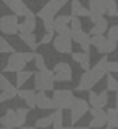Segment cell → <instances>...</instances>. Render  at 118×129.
Segmentation results:
<instances>
[{
	"label": "cell",
	"instance_id": "14",
	"mask_svg": "<svg viewBox=\"0 0 118 129\" xmlns=\"http://www.w3.org/2000/svg\"><path fill=\"white\" fill-rule=\"evenodd\" d=\"M36 95H38V91L35 88H21V90H18V96L25 101V105L30 110L36 108Z\"/></svg>",
	"mask_w": 118,
	"mask_h": 129
},
{
	"label": "cell",
	"instance_id": "26",
	"mask_svg": "<svg viewBox=\"0 0 118 129\" xmlns=\"http://www.w3.org/2000/svg\"><path fill=\"white\" fill-rule=\"evenodd\" d=\"M107 114H108V127L118 129V108H110Z\"/></svg>",
	"mask_w": 118,
	"mask_h": 129
},
{
	"label": "cell",
	"instance_id": "46",
	"mask_svg": "<svg viewBox=\"0 0 118 129\" xmlns=\"http://www.w3.org/2000/svg\"><path fill=\"white\" fill-rule=\"evenodd\" d=\"M2 129H8V127H2Z\"/></svg>",
	"mask_w": 118,
	"mask_h": 129
},
{
	"label": "cell",
	"instance_id": "5",
	"mask_svg": "<svg viewBox=\"0 0 118 129\" xmlns=\"http://www.w3.org/2000/svg\"><path fill=\"white\" fill-rule=\"evenodd\" d=\"M90 43H92V47H95L97 52L102 56L113 54L118 47V43L108 39L107 36H90Z\"/></svg>",
	"mask_w": 118,
	"mask_h": 129
},
{
	"label": "cell",
	"instance_id": "32",
	"mask_svg": "<svg viewBox=\"0 0 118 129\" xmlns=\"http://www.w3.org/2000/svg\"><path fill=\"white\" fill-rule=\"evenodd\" d=\"M61 127H64V111L56 110L54 111V126H53V129H61Z\"/></svg>",
	"mask_w": 118,
	"mask_h": 129
},
{
	"label": "cell",
	"instance_id": "20",
	"mask_svg": "<svg viewBox=\"0 0 118 129\" xmlns=\"http://www.w3.org/2000/svg\"><path fill=\"white\" fill-rule=\"evenodd\" d=\"M108 20L107 18H102L97 25H92V28H90L89 35L90 36H105V33H108Z\"/></svg>",
	"mask_w": 118,
	"mask_h": 129
},
{
	"label": "cell",
	"instance_id": "27",
	"mask_svg": "<svg viewBox=\"0 0 118 129\" xmlns=\"http://www.w3.org/2000/svg\"><path fill=\"white\" fill-rule=\"evenodd\" d=\"M87 39H90V35L85 33L84 29H80V31H72V43H77L80 46V44L85 43Z\"/></svg>",
	"mask_w": 118,
	"mask_h": 129
},
{
	"label": "cell",
	"instance_id": "11",
	"mask_svg": "<svg viewBox=\"0 0 118 129\" xmlns=\"http://www.w3.org/2000/svg\"><path fill=\"white\" fill-rule=\"evenodd\" d=\"M90 119L89 123V127L90 129H102L105 126H108V114H107L105 110H90Z\"/></svg>",
	"mask_w": 118,
	"mask_h": 129
},
{
	"label": "cell",
	"instance_id": "33",
	"mask_svg": "<svg viewBox=\"0 0 118 129\" xmlns=\"http://www.w3.org/2000/svg\"><path fill=\"white\" fill-rule=\"evenodd\" d=\"M107 90L118 93V79H115L112 74H108V75H107Z\"/></svg>",
	"mask_w": 118,
	"mask_h": 129
},
{
	"label": "cell",
	"instance_id": "19",
	"mask_svg": "<svg viewBox=\"0 0 118 129\" xmlns=\"http://www.w3.org/2000/svg\"><path fill=\"white\" fill-rule=\"evenodd\" d=\"M36 18H38V16H36L35 13H31L30 16H26L25 21L20 23V33H35L36 25H38Z\"/></svg>",
	"mask_w": 118,
	"mask_h": 129
},
{
	"label": "cell",
	"instance_id": "44",
	"mask_svg": "<svg viewBox=\"0 0 118 129\" xmlns=\"http://www.w3.org/2000/svg\"><path fill=\"white\" fill-rule=\"evenodd\" d=\"M61 129H74V127H67V126H64V127H61Z\"/></svg>",
	"mask_w": 118,
	"mask_h": 129
},
{
	"label": "cell",
	"instance_id": "4",
	"mask_svg": "<svg viewBox=\"0 0 118 129\" xmlns=\"http://www.w3.org/2000/svg\"><path fill=\"white\" fill-rule=\"evenodd\" d=\"M35 90L36 91H54V72L44 70V72H35Z\"/></svg>",
	"mask_w": 118,
	"mask_h": 129
},
{
	"label": "cell",
	"instance_id": "40",
	"mask_svg": "<svg viewBox=\"0 0 118 129\" xmlns=\"http://www.w3.org/2000/svg\"><path fill=\"white\" fill-rule=\"evenodd\" d=\"M74 129H90L89 126H74Z\"/></svg>",
	"mask_w": 118,
	"mask_h": 129
},
{
	"label": "cell",
	"instance_id": "21",
	"mask_svg": "<svg viewBox=\"0 0 118 129\" xmlns=\"http://www.w3.org/2000/svg\"><path fill=\"white\" fill-rule=\"evenodd\" d=\"M18 38H20V41H23L31 49V52H36V49H38V46H39V41H36L35 33H20Z\"/></svg>",
	"mask_w": 118,
	"mask_h": 129
},
{
	"label": "cell",
	"instance_id": "15",
	"mask_svg": "<svg viewBox=\"0 0 118 129\" xmlns=\"http://www.w3.org/2000/svg\"><path fill=\"white\" fill-rule=\"evenodd\" d=\"M2 127H8V129H16L18 127V118H16V110H7L5 113L2 114Z\"/></svg>",
	"mask_w": 118,
	"mask_h": 129
},
{
	"label": "cell",
	"instance_id": "41",
	"mask_svg": "<svg viewBox=\"0 0 118 129\" xmlns=\"http://www.w3.org/2000/svg\"><path fill=\"white\" fill-rule=\"evenodd\" d=\"M115 108H118V93H115Z\"/></svg>",
	"mask_w": 118,
	"mask_h": 129
},
{
	"label": "cell",
	"instance_id": "23",
	"mask_svg": "<svg viewBox=\"0 0 118 129\" xmlns=\"http://www.w3.org/2000/svg\"><path fill=\"white\" fill-rule=\"evenodd\" d=\"M51 126H54V113L41 116V118H38V119L35 121V127L36 129H48Z\"/></svg>",
	"mask_w": 118,
	"mask_h": 129
},
{
	"label": "cell",
	"instance_id": "43",
	"mask_svg": "<svg viewBox=\"0 0 118 129\" xmlns=\"http://www.w3.org/2000/svg\"><path fill=\"white\" fill-rule=\"evenodd\" d=\"M23 129H36V127H35V126H25Z\"/></svg>",
	"mask_w": 118,
	"mask_h": 129
},
{
	"label": "cell",
	"instance_id": "10",
	"mask_svg": "<svg viewBox=\"0 0 118 129\" xmlns=\"http://www.w3.org/2000/svg\"><path fill=\"white\" fill-rule=\"evenodd\" d=\"M26 64L28 62L23 59L21 52L12 54V56L8 57V60H7V66H5V69H3V72H15V74H18V72H21V70H25Z\"/></svg>",
	"mask_w": 118,
	"mask_h": 129
},
{
	"label": "cell",
	"instance_id": "24",
	"mask_svg": "<svg viewBox=\"0 0 118 129\" xmlns=\"http://www.w3.org/2000/svg\"><path fill=\"white\" fill-rule=\"evenodd\" d=\"M31 77H35V74H33L31 70H21V72H18L16 74V79H15V87L18 88V90H21V87L25 85Z\"/></svg>",
	"mask_w": 118,
	"mask_h": 129
},
{
	"label": "cell",
	"instance_id": "37",
	"mask_svg": "<svg viewBox=\"0 0 118 129\" xmlns=\"http://www.w3.org/2000/svg\"><path fill=\"white\" fill-rule=\"evenodd\" d=\"M70 29L72 31H80L82 29V21H80V18H76V16H72V20H70Z\"/></svg>",
	"mask_w": 118,
	"mask_h": 129
},
{
	"label": "cell",
	"instance_id": "30",
	"mask_svg": "<svg viewBox=\"0 0 118 129\" xmlns=\"http://www.w3.org/2000/svg\"><path fill=\"white\" fill-rule=\"evenodd\" d=\"M105 3H107V15L110 16V18H116L118 16V3H116V0H105Z\"/></svg>",
	"mask_w": 118,
	"mask_h": 129
},
{
	"label": "cell",
	"instance_id": "2",
	"mask_svg": "<svg viewBox=\"0 0 118 129\" xmlns=\"http://www.w3.org/2000/svg\"><path fill=\"white\" fill-rule=\"evenodd\" d=\"M69 3H70V0H48L46 5L39 8V12L36 13V16H38L43 23L44 21H54L58 13H59V10H62L64 7L69 5Z\"/></svg>",
	"mask_w": 118,
	"mask_h": 129
},
{
	"label": "cell",
	"instance_id": "38",
	"mask_svg": "<svg viewBox=\"0 0 118 129\" xmlns=\"http://www.w3.org/2000/svg\"><path fill=\"white\" fill-rule=\"evenodd\" d=\"M53 41H54V36L49 35V33H44V36L39 39V44H41V46H48V44L53 43Z\"/></svg>",
	"mask_w": 118,
	"mask_h": 129
},
{
	"label": "cell",
	"instance_id": "31",
	"mask_svg": "<svg viewBox=\"0 0 118 129\" xmlns=\"http://www.w3.org/2000/svg\"><path fill=\"white\" fill-rule=\"evenodd\" d=\"M0 52L2 54H10V56H12V54H16V51L5 38H2L0 39Z\"/></svg>",
	"mask_w": 118,
	"mask_h": 129
},
{
	"label": "cell",
	"instance_id": "28",
	"mask_svg": "<svg viewBox=\"0 0 118 129\" xmlns=\"http://www.w3.org/2000/svg\"><path fill=\"white\" fill-rule=\"evenodd\" d=\"M35 67L38 69V72H44V70H49L48 69V64H46V59L41 52H36V57H35Z\"/></svg>",
	"mask_w": 118,
	"mask_h": 129
},
{
	"label": "cell",
	"instance_id": "42",
	"mask_svg": "<svg viewBox=\"0 0 118 129\" xmlns=\"http://www.w3.org/2000/svg\"><path fill=\"white\" fill-rule=\"evenodd\" d=\"M2 2H3V3H5V5H8V3H12V2H13V0H2Z\"/></svg>",
	"mask_w": 118,
	"mask_h": 129
},
{
	"label": "cell",
	"instance_id": "12",
	"mask_svg": "<svg viewBox=\"0 0 118 129\" xmlns=\"http://www.w3.org/2000/svg\"><path fill=\"white\" fill-rule=\"evenodd\" d=\"M53 47L59 54H72V38L56 35L54 41H53Z\"/></svg>",
	"mask_w": 118,
	"mask_h": 129
},
{
	"label": "cell",
	"instance_id": "17",
	"mask_svg": "<svg viewBox=\"0 0 118 129\" xmlns=\"http://www.w3.org/2000/svg\"><path fill=\"white\" fill-rule=\"evenodd\" d=\"M36 108L39 110H54L56 111V106H54V101H53V96H48L46 91H38L36 95Z\"/></svg>",
	"mask_w": 118,
	"mask_h": 129
},
{
	"label": "cell",
	"instance_id": "45",
	"mask_svg": "<svg viewBox=\"0 0 118 129\" xmlns=\"http://www.w3.org/2000/svg\"><path fill=\"white\" fill-rule=\"evenodd\" d=\"M105 129H113V127H105Z\"/></svg>",
	"mask_w": 118,
	"mask_h": 129
},
{
	"label": "cell",
	"instance_id": "35",
	"mask_svg": "<svg viewBox=\"0 0 118 129\" xmlns=\"http://www.w3.org/2000/svg\"><path fill=\"white\" fill-rule=\"evenodd\" d=\"M107 38L112 39V41H116V43H118V25H112V28H108Z\"/></svg>",
	"mask_w": 118,
	"mask_h": 129
},
{
	"label": "cell",
	"instance_id": "36",
	"mask_svg": "<svg viewBox=\"0 0 118 129\" xmlns=\"http://www.w3.org/2000/svg\"><path fill=\"white\" fill-rule=\"evenodd\" d=\"M0 88H2V91H7V90H12L13 88V85L10 83V80L7 79L3 74H2V77H0Z\"/></svg>",
	"mask_w": 118,
	"mask_h": 129
},
{
	"label": "cell",
	"instance_id": "25",
	"mask_svg": "<svg viewBox=\"0 0 118 129\" xmlns=\"http://www.w3.org/2000/svg\"><path fill=\"white\" fill-rule=\"evenodd\" d=\"M30 108H16V118H18V127H25L26 121H28Z\"/></svg>",
	"mask_w": 118,
	"mask_h": 129
},
{
	"label": "cell",
	"instance_id": "29",
	"mask_svg": "<svg viewBox=\"0 0 118 129\" xmlns=\"http://www.w3.org/2000/svg\"><path fill=\"white\" fill-rule=\"evenodd\" d=\"M16 96H18V88L13 87L12 90H7V91H2V93H0V101H2V103H5V101L15 100Z\"/></svg>",
	"mask_w": 118,
	"mask_h": 129
},
{
	"label": "cell",
	"instance_id": "1",
	"mask_svg": "<svg viewBox=\"0 0 118 129\" xmlns=\"http://www.w3.org/2000/svg\"><path fill=\"white\" fill-rule=\"evenodd\" d=\"M108 62H110L108 56H102L92 69L84 72L79 77V83H77L76 90L77 91H92V88L95 85H99V82L103 77L108 75Z\"/></svg>",
	"mask_w": 118,
	"mask_h": 129
},
{
	"label": "cell",
	"instance_id": "39",
	"mask_svg": "<svg viewBox=\"0 0 118 129\" xmlns=\"http://www.w3.org/2000/svg\"><path fill=\"white\" fill-rule=\"evenodd\" d=\"M108 74H118V60H110L108 62Z\"/></svg>",
	"mask_w": 118,
	"mask_h": 129
},
{
	"label": "cell",
	"instance_id": "18",
	"mask_svg": "<svg viewBox=\"0 0 118 129\" xmlns=\"http://www.w3.org/2000/svg\"><path fill=\"white\" fill-rule=\"evenodd\" d=\"M69 8H70V16H76V18H80V16H90V10L85 8V7L80 3V0H70Z\"/></svg>",
	"mask_w": 118,
	"mask_h": 129
},
{
	"label": "cell",
	"instance_id": "34",
	"mask_svg": "<svg viewBox=\"0 0 118 129\" xmlns=\"http://www.w3.org/2000/svg\"><path fill=\"white\" fill-rule=\"evenodd\" d=\"M70 20H72V16L70 15H58L56 16V26H69L70 25Z\"/></svg>",
	"mask_w": 118,
	"mask_h": 129
},
{
	"label": "cell",
	"instance_id": "9",
	"mask_svg": "<svg viewBox=\"0 0 118 129\" xmlns=\"http://www.w3.org/2000/svg\"><path fill=\"white\" fill-rule=\"evenodd\" d=\"M89 103L90 108H93V110H103L108 105V91H89Z\"/></svg>",
	"mask_w": 118,
	"mask_h": 129
},
{
	"label": "cell",
	"instance_id": "16",
	"mask_svg": "<svg viewBox=\"0 0 118 129\" xmlns=\"http://www.w3.org/2000/svg\"><path fill=\"white\" fill-rule=\"evenodd\" d=\"M70 57H72L74 62H77L80 66V69L84 70V72H87V70L92 69V64H90V52H72L70 54Z\"/></svg>",
	"mask_w": 118,
	"mask_h": 129
},
{
	"label": "cell",
	"instance_id": "22",
	"mask_svg": "<svg viewBox=\"0 0 118 129\" xmlns=\"http://www.w3.org/2000/svg\"><path fill=\"white\" fill-rule=\"evenodd\" d=\"M89 10L90 13H95V15H107V3L105 0H89Z\"/></svg>",
	"mask_w": 118,
	"mask_h": 129
},
{
	"label": "cell",
	"instance_id": "6",
	"mask_svg": "<svg viewBox=\"0 0 118 129\" xmlns=\"http://www.w3.org/2000/svg\"><path fill=\"white\" fill-rule=\"evenodd\" d=\"M90 103L89 100H84V98H76L72 108H70V124H77L87 113H90Z\"/></svg>",
	"mask_w": 118,
	"mask_h": 129
},
{
	"label": "cell",
	"instance_id": "13",
	"mask_svg": "<svg viewBox=\"0 0 118 129\" xmlns=\"http://www.w3.org/2000/svg\"><path fill=\"white\" fill-rule=\"evenodd\" d=\"M8 8L12 10L13 13H15L16 16H23V18H26V16H30L33 13V10L30 8L28 5H26L25 2H23V0H13L12 3H8Z\"/></svg>",
	"mask_w": 118,
	"mask_h": 129
},
{
	"label": "cell",
	"instance_id": "3",
	"mask_svg": "<svg viewBox=\"0 0 118 129\" xmlns=\"http://www.w3.org/2000/svg\"><path fill=\"white\" fill-rule=\"evenodd\" d=\"M53 101H54L56 110H70L76 101V95H74L72 90L69 88H58V90L53 91Z\"/></svg>",
	"mask_w": 118,
	"mask_h": 129
},
{
	"label": "cell",
	"instance_id": "7",
	"mask_svg": "<svg viewBox=\"0 0 118 129\" xmlns=\"http://www.w3.org/2000/svg\"><path fill=\"white\" fill-rule=\"evenodd\" d=\"M0 31L3 36L20 35V23L16 15H3L0 18Z\"/></svg>",
	"mask_w": 118,
	"mask_h": 129
},
{
	"label": "cell",
	"instance_id": "8",
	"mask_svg": "<svg viewBox=\"0 0 118 129\" xmlns=\"http://www.w3.org/2000/svg\"><path fill=\"white\" fill-rule=\"evenodd\" d=\"M53 72H54V80L56 82H70L72 80V67L67 62H58L53 67Z\"/></svg>",
	"mask_w": 118,
	"mask_h": 129
}]
</instances>
